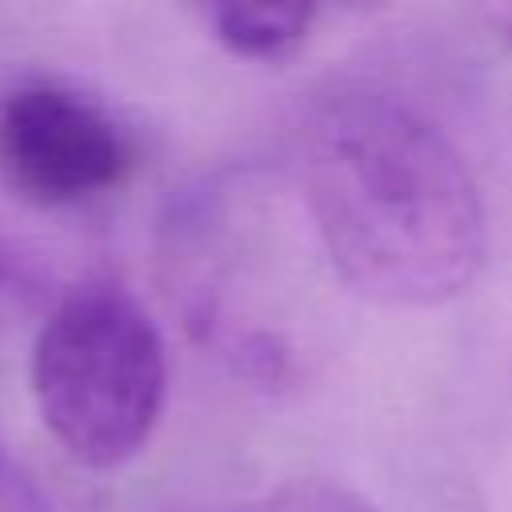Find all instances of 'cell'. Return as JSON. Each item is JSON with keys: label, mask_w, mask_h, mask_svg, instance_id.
I'll return each mask as SVG.
<instances>
[{"label": "cell", "mask_w": 512, "mask_h": 512, "mask_svg": "<svg viewBox=\"0 0 512 512\" xmlns=\"http://www.w3.org/2000/svg\"><path fill=\"white\" fill-rule=\"evenodd\" d=\"M32 396L44 428L88 468L128 464L156 432L168 352L144 304L108 280L56 300L32 348Z\"/></svg>", "instance_id": "2"}, {"label": "cell", "mask_w": 512, "mask_h": 512, "mask_svg": "<svg viewBox=\"0 0 512 512\" xmlns=\"http://www.w3.org/2000/svg\"><path fill=\"white\" fill-rule=\"evenodd\" d=\"M300 192L332 272L392 308H432L472 288L488 212L456 144L412 104L348 88L312 108Z\"/></svg>", "instance_id": "1"}, {"label": "cell", "mask_w": 512, "mask_h": 512, "mask_svg": "<svg viewBox=\"0 0 512 512\" xmlns=\"http://www.w3.org/2000/svg\"><path fill=\"white\" fill-rule=\"evenodd\" d=\"M204 16L236 56L276 60L308 36L316 12L308 4H212Z\"/></svg>", "instance_id": "4"}, {"label": "cell", "mask_w": 512, "mask_h": 512, "mask_svg": "<svg viewBox=\"0 0 512 512\" xmlns=\"http://www.w3.org/2000/svg\"><path fill=\"white\" fill-rule=\"evenodd\" d=\"M0 512H52L32 472L0 440Z\"/></svg>", "instance_id": "5"}, {"label": "cell", "mask_w": 512, "mask_h": 512, "mask_svg": "<svg viewBox=\"0 0 512 512\" xmlns=\"http://www.w3.org/2000/svg\"><path fill=\"white\" fill-rule=\"evenodd\" d=\"M0 292L16 296V300H36L44 292V280H40L36 264L8 236H0Z\"/></svg>", "instance_id": "6"}, {"label": "cell", "mask_w": 512, "mask_h": 512, "mask_svg": "<svg viewBox=\"0 0 512 512\" xmlns=\"http://www.w3.org/2000/svg\"><path fill=\"white\" fill-rule=\"evenodd\" d=\"M132 168L136 140L96 96L28 80L0 100V176L16 196L68 208L120 188Z\"/></svg>", "instance_id": "3"}]
</instances>
